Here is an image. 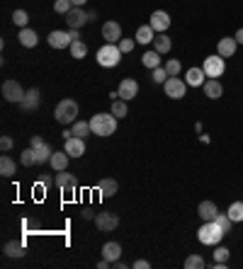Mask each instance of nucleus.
<instances>
[{
	"label": "nucleus",
	"instance_id": "c9c22d12",
	"mask_svg": "<svg viewBox=\"0 0 243 269\" xmlns=\"http://www.w3.org/2000/svg\"><path fill=\"white\" fill-rule=\"evenodd\" d=\"M112 114L117 119H124L127 117V102L124 100H112Z\"/></svg>",
	"mask_w": 243,
	"mask_h": 269
},
{
	"label": "nucleus",
	"instance_id": "c85d7f7f",
	"mask_svg": "<svg viewBox=\"0 0 243 269\" xmlns=\"http://www.w3.org/2000/svg\"><path fill=\"white\" fill-rule=\"evenodd\" d=\"M73 136H78V139H88L92 133V129H90V121H73Z\"/></svg>",
	"mask_w": 243,
	"mask_h": 269
},
{
	"label": "nucleus",
	"instance_id": "de8ad7c7",
	"mask_svg": "<svg viewBox=\"0 0 243 269\" xmlns=\"http://www.w3.org/2000/svg\"><path fill=\"white\" fill-rule=\"evenodd\" d=\"M107 267H112V262H110V259H105V257H102L100 262H98V269H107Z\"/></svg>",
	"mask_w": 243,
	"mask_h": 269
},
{
	"label": "nucleus",
	"instance_id": "b1692460",
	"mask_svg": "<svg viewBox=\"0 0 243 269\" xmlns=\"http://www.w3.org/2000/svg\"><path fill=\"white\" fill-rule=\"evenodd\" d=\"M68 160H71V155H68L66 150H61V153H54V155H51L49 165L56 170V172H63V170L68 168Z\"/></svg>",
	"mask_w": 243,
	"mask_h": 269
},
{
	"label": "nucleus",
	"instance_id": "bb28decb",
	"mask_svg": "<svg viewBox=\"0 0 243 269\" xmlns=\"http://www.w3.org/2000/svg\"><path fill=\"white\" fill-rule=\"evenodd\" d=\"M15 172H17L15 160H12L10 155H3V158H0V175H3V177H12Z\"/></svg>",
	"mask_w": 243,
	"mask_h": 269
},
{
	"label": "nucleus",
	"instance_id": "20e7f679",
	"mask_svg": "<svg viewBox=\"0 0 243 269\" xmlns=\"http://www.w3.org/2000/svg\"><path fill=\"white\" fill-rule=\"evenodd\" d=\"M76 117H78V102L76 100H61L56 104V121L59 124L68 126V124L76 121Z\"/></svg>",
	"mask_w": 243,
	"mask_h": 269
},
{
	"label": "nucleus",
	"instance_id": "1a4fd4ad",
	"mask_svg": "<svg viewBox=\"0 0 243 269\" xmlns=\"http://www.w3.org/2000/svg\"><path fill=\"white\" fill-rule=\"evenodd\" d=\"M63 17H66V24H68V30H81L85 22H90V15L83 10V8H76V5H73V10L66 12Z\"/></svg>",
	"mask_w": 243,
	"mask_h": 269
},
{
	"label": "nucleus",
	"instance_id": "a19ab883",
	"mask_svg": "<svg viewBox=\"0 0 243 269\" xmlns=\"http://www.w3.org/2000/svg\"><path fill=\"white\" fill-rule=\"evenodd\" d=\"M168 78H171V75H168V70L163 68V66H158V68H153V83H158V85H163V83H165Z\"/></svg>",
	"mask_w": 243,
	"mask_h": 269
},
{
	"label": "nucleus",
	"instance_id": "f704fd0d",
	"mask_svg": "<svg viewBox=\"0 0 243 269\" xmlns=\"http://www.w3.org/2000/svg\"><path fill=\"white\" fill-rule=\"evenodd\" d=\"M204 267H207V262H204L202 255H190L185 259V269H204Z\"/></svg>",
	"mask_w": 243,
	"mask_h": 269
},
{
	"label": "nucleus",
	"instance_id": "09e8293b",
	"mask_svg": "<svg viewBox=\"0 0 243 269\" xmlns=\"http://www.w3.org/2000/svg\"><path fill=\"white\" fill-rule=\"evenodd\" d=\"M233 37H236V41H238V44H243V27H241V30H238V32H236Z\"/></svg>",
	"mask_w": 243,
	"mask_h": 269
},
{
	"label": "nucleus",
	"instance_id": "f257e3e1",
	"mask_svg": "<svg viewBox=\"0 0 243 269\" xmlns=\"http://www.w3.org/2000/svg\"><path fill=\"white\" fill-rule=\"evenodd\" d=\"M90 129L95 136L107 139V136H112V133L117 131V117H114L112 112H100V114H95L90 119Z\"/></svg>",
	"mask_w": 243,
	"mask_h": 269
},
{
	"label": "nucleus",
	"instance_id": "cd10ccee",
	"mask_svg": "<svg viewBox=\"0 0 243 269\" xmlns=\"http://www.w3.org/2000/svg\"><path fill=\"white\" fill-rule=\"evenodd\" d=\"M3 252L8 255V257H25V245L22 243H15V240H10V243H5V248H3Z\"/></svg>",
	"mask_w": 243,
	"mask_h": 269
},
{
	"label": "nucleus",
	"instance_id": "37998d69",
	"mask_svg": "<svg viewBox=\"0 0 243 269\" xmlns=\"http://www.w3.org/2000/svg\"><path fill=\"white\" fill-rule=\"evenodd\" d=\"M214 259H216V262H226V259H229V250H226V248H216V250H214Z\"/></svg>",
	"mask_w": 243,
	"mask_h": 269
},
{
	"label": "nucleus",
	"instance_id": "c03bdc74",
	"mask_svg": "<svg viewBox=\"0 0 243 269\" xmlns=\"http://www.w3.org/2000/svg\"><path fill=\"white\" fill-rule=\"evenodd\" d=\"M0 148L5 150V153L12 148V139H10V136H3V139H0Z\"/></svg>",
	"mask_w": 243,
	"mask_h": 269
},
{
	"label": "nucleus",
	"instance_id": "7c9ffc66",
	"mask_svg": "<svg viewBox=\"0 0 243 269\" xmlns=\"http://www.w3.org/2000/svg\"><path fill=\"white\" fill-rule=\"evenodd\" d=\"M141 63L143 66H146V68H158V66H161V53H158V51L153 49V51H146V53H143L141 56Z\"/></svg>",
	"mask_w": 243,
	"mask_h": 269
},
{
	"label": "nucleus",
	"instance_id": "e433bc0d",
	"mask_svg": "<svg viewBox=\"0 0 243 269\" xmlns=\"http://www.w3.org/2000/svg\"><path fill=\"white\" fill-rule=\"evenodd\" d=\"M216 223H219V228L224 230V235H229V233H231V226H233V221L229 219V213H219V216H216Z\"/></svg>",
	"mask_w": 243,
	"mask_h": 269
},
{
	"label": "nucleus",
	"instance_id": "393cba45",
	"mask_svg": "<svg viewBox=\"0 0 243 269\" xmlns=\"http://www.w3.org/2000/svg\"><path fill=\"white\" fill-rule=\"evenodd\" d=\"M153 39H156V30H153L151 24H141L139 30H136V41L139 44H153Z\"/></svg>",
	"mask_w": 243,
	"mask_h": 269
},
{
	"label": "nucleus",
	"instance_id": "3c124183",
	"mask_svg": "<svg viewBox=\"0 0 243 269\" xmlns=\"http://www.w3.org/2000/svg\"><path fill=\"white\" fill-rule=\"evenodd\" d=\"M83 219L90 221V219H92V211H90V209H83Z\"/></svg>",
	"mask_w": 243,
	"mask_h": 269
},
{
	"label": "nucleus",
	"instance_id": "39448f33",
	"mask_svg": "<svg viewBox=\"0 0 243 269\" xmlns=\"http://www.w3.org/2000/svg\"><path fill=\"white\" fill-rule=\"evenodd\" d=\"M202 70L207 73V78H222L224 70H226V61H224V56H219V53L207 56L202 63Z\"/></svg>",
	"mask_w": 243,
	"mask_h": 269
},
{
	"label": "nucleus",
	"instance_id": "a878e982",
	"mask_svg": "<svg viewBox=\"0 0 243 269\" xmlns=\"http://www.w3.org/2000/svg\"><path fill=\"white\" fill-rule=\"evenodd\" d=\"M34 153H37V165H44V163H49L51 155H54V148H51L49 143L44 141V143H39L37 148H34Z\"/></svg>",
	"mask_w": 243,
	"mask_h": 269
},
{
	"label": "nucleus",
	"instance_id": "a18cd8bd",
	"mask_svg": "<svg viewBox=\"0 0 243 269\" xmlns=\"http://www.w3.org/2000/svg\"><path fill=\"white\" fill-rule=\"evenodd\" d=\"M132 267H134V269H149V267H151V264H149L146 259H136V262H134Z\"/></svg>",
	"mask_w": 243,
	"mask_h": 269
},
{
	"label": "nucleus",
	"instance_id": "6e6552de",
	"mask_svg": "<svg viewBox=\"0 0 243 269\" xmlns=\"http://www.w3.org/2000/svg\"><path fill=\"white\" fill-rule=\"evenodd\" d=\"M3 97L8 102H17V104H20V102L25 100V90H22V85L17 80H5V83H3Z\"/></svg>",
	"mask_w": 243,
	"mask_h": 269
},
{
	"label": "nucleus",
	"instance_id": "412c9836",
	"mask_svg": "<svg viewBox=\"0 0 243 269\" xmlns=\"http://www.w3.org/2000/svg\"><path fill=\"white\" fill-rule=\"evenodd\" d=\"M17 39H20V44L25 46V49H34V46H37V41H39V37H37V32H34V30L22 27L20 34H17Z\"/></svg>",
	"mask_w": 243,
	"mask_h": 269
},
{
	"label": "nucleus",
	"instance_id": "5701e85b",
	"mask_svg": "<svg viewBox=\"0 0 243 269\" xmlns=\"http://www.w3.org/2000/svg\"><path fill=\"white\" fill-rule=\"evenodd\" d=\"M102 257L110 259L112 264H114V262L121 257V245L114 243V240H112V243H105V245H102Z\"/></svg>",
	"mask_w": 243,
	"mask_h": 269
},
{
	"label": "nucleus",
	"instance_id": "7ed1b4c3",
	"mask_svg": "<svg viewBox=\"0 0 243 269\" xmlns=\"http://www.w3.org/2000/svg\"><path fill=\"white\" fill-rule=\"evenodd\" d=\"M121 61V49L117 44H105L98 49V63H100L102 68H114V66H119Z\"/></svg>",
	"mask_w": 243,
	"mask_h": 269
},
{
	"label": "nucleus",
	"instance_id": "473e14b6",
	"mask_svg": "<svg viewBox=\"0 0 243 269\" xmlns=\"http://www.w3.org/2000/svg\"><path fill=\"white\" fill-rule=\"evenodd\" d=\"M226 213H229V219H231L233 223H241L243 221V201H233Z\"/></svg>",
	"mask_w": 243,
	"mask_h": 269
},
{
	"label": "nucleus",
	"instance_id": "ea45409f",
	"mask_svg": "<svg viewBox=\"0 0 243 269\" xmlns=\"http://www.w3.org/2000/svg\"><path fill=\"white\" fill-rule=\"evenodd\" d=\"M54 10L59 12V15H66V12L73 10V3L71 0H56V3H54Z\"/></svg>",
	"mask_w": 243,
	"mask_h": 269
},
{
	"label": "nucleus",
	"instance_id": "8fccbe9b",
	"mask_svg": "<svg viewBox=\"0 0 243 269\" xmlns=\"http://www.w3.org/2000/svg\"><path fill=\"white\" fill-rule=\"evenodd\" d=\"M112 267H117V269H127V267H129V264H124V262H121V259H117V262H114V264H112Z\"/></svg>",
	"mask_w": 243,
	"mask_h": 269
},
{
	"label": "nucleus",
	"instance_id": "79ce46f5",
	"mask_svg": "<svg viewBox=\"0 0 243 269\" xmlns=\"http://www.w3.org/2000/svg\"><path fill=\"white\" fill-rule=\"evenodd\" d=\"M117 46L121 49V53H132V51H134V41L132 39H119V41H117Z\"/></svg>",
	"mask_w": 243,
	"mask_h": 269
},
{
	"label": "nucleus",
	"instance_id": "2f4dec72",
	"mask_svg": "<svg viewBox=\"0 0 243 269\" xmlns=\"http://www.w3.org/2000/svg\"><path fill=\"white\" fill-rule=\"evenodd\" d=\"M71 56L73 59H85V56H88V44H85V41L83 39H78V41H73L71 44Z\"/></svg>",
	"mask_w": 243,
	"mask_h": 269
},
{
	"label": "nucleus",
	"instance_id": "72a5a7b5",
	"mask_svg": "<svg viewBox=\"0 0 243 269\" xmlns=\"http://www.w3.org/2000/svg\"><path fill=\"white\" fill-rule=\"evenodd\" d=\"M20 163L25 165V168H32V165H37V153H34V148H25L20 153Z\"/></svg>",
	"mask_w": 243,
	"mask_h": 269
},
{
	"label": "nucleus",
	"instance_id": "4468645a",
	"mask_svg": "<svg viewBox=\"0 0 243 269\" xmlns=\"http://www.w3.org/2000/svg\"><path fill=\"white\" fill-rule=\"evenodd\" d=\"M102 39L107 41V44H117V41L121 39V24L119 22H114V20L105 22V24H102Z\"/></svg>",
	"mask_w": 243,
	"mask_h": 269
},
{
	"label": "nucleus",
	"instance_id": "ddd939ff",
	"mask_svg": "<svg viewBox=\"0 0 243 269\" xmlns=\"http://www.w3.org/2000/svg\"><path fill=\"white\" fill-rule=\"evenodd\" d=\"M149 24H151L158 34H165V32L171 30V15H168L165 10H156L151 15V22H149Z\"/></svg>",
	"mask_w": 243,
	"mask_h": 269
},
{
	"label": "nucleus",
	"instance_id": "9b49d317",
	"mask_svg": "<svg viewBox=\"0 0 243 269\" xmlns=\"http://www.w3.org/2000/svg\"><path fill=\"white\" fill-rule=\"evenodd\" d=\"M117 92H119V100L129 102V100H134V97L139 95V83H136L134 78H124V80L119 83Z\"/></svg>",
	"mask_w": 243,
	"mask_h": 269
},
{
	"label": "nucleus",
	"instance_id": "603ef678",
	"mask_svg": "<svg viewBox=\"0 0 243 269\" xmlns=\"http://www.w3.org/2000/svg\"><path fill=\"white\" fill-rule=\"evenodd\" d=\"M73 5H76V8H83V5H85V3H88V0H71Z\"/></svg>",
	"mask_w": 243,
	"mask_h": 269
},
{
	"label": "nucleus",
	"instance_id": "f03ea898",
	"mask_svg": "<svg viewBox=\"0 0 243 269\" xmlns=\"http://www.w3.org/2000/svg\"><path fill=\"white\" fill-rule=\"evenodd\" d=\"M197 238L202 245H219L224 238V230L219 228V223L216 221H204L200 230H197Z\"/></svg>",
	"mask_w": 243,
	"mask_h": 269
},
{
	"label": "nucleus",
	"instance_id": "6ab92c4d",
	"mask_svg": "<svg viewBox=\"0 0 243 269\" xmlns=\"http://www.w3.org/2000/svg\"><path fill=\"white\" fill-rule=\"evenodd\" d=\"M117 190H119V184H117L112 177H105V179H100V182H98V192H100L102 199H110V197H114V194H117Z\"/></svg>",
	"mask_w": 243,
	"mask_h": 269
},
{
	"label": "nucleus",
	"instance_id": "a211bd4d",
	"mask_svg": "<svg viewBox=\"0 0 243 269\" xmlns=\"http://www.w3.org/2000/svg\"><path fill=\"white\" fill-rule=\"evenodd\" d=\"M204 78H207V73H204L202 68H197V66H195V68H190L187 73H185V83H187L190 88H202L204 83H207Z\"/></svg>",
	"mask_w": 243,
	"mask_h": 269
},
{
	"label": "nucleus",
	"instance_id": "2eb2a0df",
	"mask_svg": "<svg viewBox=\"0 0 243 269\" xmlns=\"http://www.w3.org/2000/svg\"><path fill=\"white\" fill-rule=\"evenodd\" d=\"M63 150H66L71 158H81V155H85V139H78V136L66 139L63 141Z\"/></svg>",
	"mask_w": 243,
	"mask_h": 269
},
{
	"label": "nucleus",
	"instance_id": "4c0bfd02",
	"mask_svg": "<svg viewBox=\"0 0 243 269\" xmlns=\"http://www.w3.org/2000/svg\"><path fill=\"white\" fill-rule=\"evenodd\" d=\"M163 68L168 70V75H171V78H175V75H180L182 66H180V61H178V59H168V61H165V66H163Z\"/></svg>",
	"mask_w": 243,
	"mask_h": 269
},
{
	"label": "nucleus",
	"instance_id": "f8f14e48",
	"mask_svg": "<svg viewBox=\"0 0 243 269\" xmlns=\"http://www.w3.org/2000/svg\"><path fill=\"white\" fill-rule=\"evenodd\" d=\"M71 44H73V37H71V32H51L49 34V46L51 49H71Z\"/></svg>",
	"mask_w": 243,
	"mask_h": 269
},
{
	"label": "nucleus",
	"instance_id": "dca6fc26",
	"mask_svg": "<svg viewBox=\"0 0 243 269\" xmlns=\"http://www.w3.org/2000/svg\"><path fill=\"white\" fill-rule=\"evenodd\" d=\"M236 49H238L236 37H224V39H219V44H216V53L224 56V59H231L233 53H236Z\"/></svg>",
	"mask_w": 243,
	"mask_h": 269
},
{
	"label": "nucleus",
	"instance_id": "0eeeda50",
	"mask_svg": "<svg viewBox=\"0 0 243 269\" xmlns=\"http://www.w3.org/2000/svg\"><path fill=\"white\" fill-rule=\"evenodd\" d=\"M95 226L102 233H112V230L119 226V216L112 213V211H102V213H95Z\"/></svg>",
	"mask_w": 243,
	"mask_h": 269
},
{
	"label": "nucleus",
	"instance_id": "9d476101",
	"mask_svg": "<svg viewBox=\"0 0 243 269\" xmlns=\"http://www.w3.org/2000/svg\"><path fill=\"white\" fill-rule=\"evenodd\" d=\"M54 184L59 187L63 194H73L76 192V187H78V179H76V175H71V172H59L56 177H54Z\"/></svg>",
	"mask_w": 243,
	"mask_h": 269
},
{
	"label": "nucleus",
	"instance_id": "58836bf2",
	"mask_svg": "<svg viewBox=\"0 0 243 269\" xmlns=\"http://www.w3.org/2000/svg\"><path fill=\"white\" fill-rule=\"evenodd\" d=\"M12 22L17 24V27H27V22H30V15H27V10H15L12 12Z\"/></svg>",
	"mask_w": 243,
	"mask_h": 269
},
{
	"label": "nucleus",
	"instance_id": "423d86ee",
	"mask_svg": "<svg viewBox=\"0 0 243 269\" xmlns=\"http://www.w3.org/2000/svg\"><path fill=\"white\" fill-rule=\"evenodd\" d=\"M163 92H165V97H171V100H182L185 92H187V83L180 80L178 75H175V78H168L163 83Z\"/></svg>",
	"mask_w": 243,
	"mask_h": 269
},
{
	"label": "nucleus",
	"instance_id": "aec40b11",
	"mask_svg": "<svg viewBox=\"0 0 243 269\" xmlns=\"http://www.w3.org/2000/svg\"><path fill=\"white\" fill-rule=\"evenodd\" d=\"M39 90L37 88H32V90H27V92H25V100L20 102V107L25 112H32V110H37V107H39Z\"/></svg>",
	"mask_w": 243,
	"mask_h": 269
},
{
	"label": "nucleus",
	"instance_id": "f3484780",
	"mask_svg": "<svg viewBox=\"0 0 243 269\" xmlns=\"http://www.w3.org/2000/svg\"><path fill=\"white\" fill-rule=\"evenodd\" d=\"M202 90H204V97H209V100H219V97L224 95V85L216 78L207 80V83L202 85Z\"/></svg>",
	"mask_w": 243,
	"mask_h": 269
},
{
	"label": "nucleus",
	"instance_id": "49530a36",
	"mask_svg": "<svg viewBox=\"0 0 243 269\" xmlns=\"http://www.w3.org/2000/svg\"><path fill=\"white\" fill-rule=\"evenodd\" d=\"M39 143H44V139H41V136H32V141H30V146H32V148H37Z\"/></svg>",
	"mask_w": 243,
	"mask_h": 269
},
{
	"label": "nucleus",
	"instance_id": "c756f323",
	"mask_svg": "<svg viewBox=\"0 0 243 269\" xmlns=\"http://www.w3.org/2000/svg\"><path fill=\"white\" fill-rule=\"evenodd\" d=\"M153 49L158 51V53H168V51L173 49V41H171V37H165V34H158L156 39H153Z\"/></svg>",
	"mask_w": 243,
	"mask_h": 269
},
{
	"label": "nucleus",
	"instance_id": "4be33fe9",
	"mask_svg": "<svg viewBox=\"0 0 243 269\" xmlns=\"http://www.w3.org/2000/svg\"><path fill=\"white\" fill-rule=\"evenodd\" d=\"M197 213H200V219L202 221H214L219 216V209H216L214 201H202V204L197 206Z\"/></svg>",
	"mask_w": 243,
	"mask_h": 269
}]
</instances>
